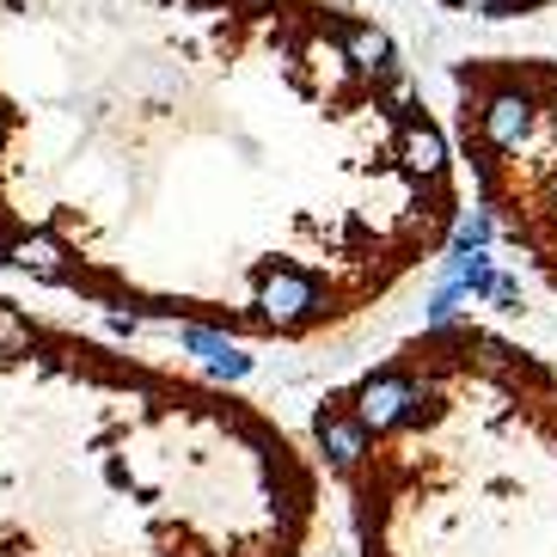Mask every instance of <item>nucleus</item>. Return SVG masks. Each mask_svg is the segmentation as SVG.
I'll list each match as a JSON object with an SVG mask.
<instances>
[{"instance_id":"obj_1","label":"nucleus","mask_w":557,"mask_h":557,"mask_svg":"<svg viewBox=\"0 0 557 557\" xmlns=\"http://www.w3.org/2000/svg\"><path fill=\"white\" fill-rule=\"evenodd\" d=\"M258 312L270 319V325H282V331L307 325L312 312H319V282L300 276V270H263V282H258Z\"/></svg>"},{"instance_id":"obj_12","label":"nucleus","mask_w":557,"mask_h":557,"mask_svg":"<svg viewBox=\"0 0 557 557\" xmlns=\"http://www.w3.org/2000/svg\"><path fill=\"white\" fill-rule=\"evenodd\" d=\"M491 214L478 209V214H466V221H459V251H472V246H491Z\"/></svg>"},{"instance_id":"obj_2","label":"nucleus","mask_w":557,"mask_h":557,"mask_svg":"<svg viewBox=\"0 0 557 557\" xmlns=\"http://www.w3.org/2000/svg\"><path fill=\"white\" fill-rule=\"evenodd\" d=\"M0 258L13 263V270H25V276H37V282H67V246L55 239L50 227H25V233H13L7 246H0Z\"/></svg>"},{"instance_id":"obj_8","label":"nucleus","mask_w":557,"mask_h":557,"mask_svg":"<svg viewBox=\"0 0 557 557\" xmlns=\"http://www.w3.org/2000/svg\"><path fill=\"white\" fill-rule=\"evenodd\" d=\"M344 55L349 67H361V74H393V37L380 32V25H349L344 32Z\"/></svg>"},{"instance_id":"obj_13","label":"nucleus","mask_w":557,"mask_h":557,"mask_svg":"<svg viewBox=\"0 0 557 557\" xmlns=\"http://www.w3.org/2000/svg\"><path fill=\"white\" fill-rule=\"evenodd\" d=\"M7 135H13V123H7V111H0V148H7Z\"/></svg>"},{"instance_id":"obj_10","label":"nucleus","mask_w":557,"mask_h":557,"mask_svg":"<svg viewBox=\"0 0 557 557\" xmlns=\"http://www.w3.org/2000/svg\"><path fill=\"white\" fill-rule=\"evenodd\" d=\"M386 116H393V123H410V116H423V111H417V86H410L405 74H398V67L386 74Z\"/></svg>"},{"instance_id":"obj_15","label":"nucleus","mask_w":557,"mask_h":557,"mask_svg":"<svg viewBox=\"0 0 557 557\" xmlns=\"http://www.w3.org/2000/svg\"><path fill=\"white\" fill-rule=\"evenodd\" d=\"M197 7H221V0H197Z\"/></svg>"},{"instance_id":"obj_9","label":"nucleus","mask_w":557,"mask_h":557,"mask_svg":"<svg viewBox=\"0 0 557 557\" xmlns=\"http://www.w3.org/2000/svg\"><path fill=\"white\" fill-rule=\"evenodd\" d=\"M25 349H32V325H25V312L0 300V356H25Z\"/></svg>"},{"instance_id":"obj_7","label":"nucleus","mask_w":557,"mask_h":557,"mask_svg":"<svg viewBox=\"0 0 557 557\" xmlns=\"http://www.w3.org/2000/svg\"><path fill=\"white\" fill-rule=\"evenodd\" d=\"M178 344L190 349V356L209 361L214 374H227V380H246V374H251V356H246V349H233L227 337H214V331H202V325H184Z\"/></svg>"},{"instance_id":"obj_6","label":"nucleus","mask_w":557,"mask_h":557,"mask_svg":"<svg viewBox=\"0 0 557 557\" xmlns=\"http://www.w3.org/2000/svg\"><path fill=\"white\" fill-rule=\"evenodd\" d=\"M319 447H325L331 466H361V454H368V423L361 417H337V410H319Z\"/></svg>"},{"instance_id":"obj_3","label":"nucleus","mask_w":557,"mask_h":557,"mask_svg":"<svg viewBox=\"0 0 557 557\" xmlns=\"http://www.w3.org/2000/svg\"><path fill=\"white\" fill-rule=\"evenodd\" d=\"M533 99L527 92H491L484 111H478V135L491 141V148H521L527 135H533Z\"/></svg>"},{"instance_id":"obj_14","label":"nucleus","mask_w":557,"mask_h":557,"mask_svg":"<svg viewBox=\"0 0 557 557\" xmlns=\"http://www.w3.org/2000/svg\"><path fill=\"white\" fill-rule=\"evenodd\" d=\"M454 7H478V13H484V7H491V0H454Z\"/></svg>"},{"instance_id":"obj_11","label":"nucleus","mask_w":557,"mask_h":557,"mask_svg":"<svg viewBox=\"0 0 557 557\" xmlns=\"http://www.w3.org/2000/svg\"><path fill=\"white\" fill-rule=\"evenodd\" d=\"M459 300H466V288H459V282H447L442 295L429 300V325H435V331H447V325L459 319Z\"/></svg>"},{"instance_id":"obj_5","label":"nucleus","mask_w":557,"mask_h":557,"mask_svg":"<svg viewBox=\"0 0 557 557\" xmlns=\"http://www.w3.org/2000/svg\"><path fill=\"white\" fill-rule=\"evenodd\" d=\"M398 165H405L410 178H442V165H447V141H442V129H429L423 116L398 123Z\"/></svg>"},{"instance_id":"obj_4","label":"nucleus","mask_w":557,"mask_h":557,"mask_svg":"<svg viewBox=\"0 0 557 557\" xmlns=\"http://www.w3.org/2000/svg\"><path fill=\"white\" fill-rule=\"evenodd\" d=\"M410 398H417V386H410L405 374H374L356 393V417L368 423V435H380V429H398V417H405Z\"/></svg>"}]
</instances>
